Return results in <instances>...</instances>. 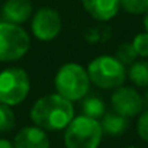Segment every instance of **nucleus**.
I'll list each match as a JSON object with an SVG mask.
<instances>
[{"label":"nucleus","mask_w":148,"mask_h":148,"mask_svg":"<svg viewBox=\"0 0 148 148\" xmlns=\"http://www.w3.org/2000/svg\"><path fill=\"white\" fill-rule=\"evenodd\" d=\"M90 83L102 90H113L126 80V65L115 55L102 54L95 57L86 67Z\"/></svg>","instance_id":"obj_4"},{"label":"nucleus","mask_w":148,"mask_h":148,"mask_svg":"<svg viewBox=\"0 0 148 148\" xmlns=\"http://www.w3.org/2000/svg\"><path fill=\"white\" fill-rule=\"evenodd\" d=\"M74 116H76L74 103L57 92L36 99L29 110L32 123L45 129L47 132L64 131Z\"/></svg>","instance_id":"obj_1"},{"label":"nucleus","mask_w":148,"mask_h":148,"mask_svg":"<svg viewBox=\"0 0 148 148\" xmlns=\"http://www.w3.org/2000/svg\"><path fill=\"white\" fill-rule=\"evenodd\" d=\"M34 6L31 0H6L2 6V18L6 22L23 25L31 21Z\"/></svg>","instance_id":"obj_11"},{"label":"nucleus","mask_w":148,"mask_h":148,"mask_svg":"<svg viewBox=\"0 0 148 148\" xmlns=\"http://www.w3.org/2000/svg\"><path fill=\"white\" fill-rule=\"evenodd\" d=\"M115 57L123 64V65H129L132 64L134 61H136L138 55L132 47L131 42H123L121 44L118 48H116V52H115Z\"/></svg>","instance_id":"obj_17"},{"label":"nucleus","mask_w":148,"mask_h":148,"mask_svg":"<svg viewBox=\"0 0 148 148\" xmlns=\"http://www.w3.org/2000/svg\"><path fill=\"white\" fill-rule=\"evenodd\" d=\"M31 32L35 39L41 42H51L57 39L62 31V18L54 8H39L31 18Z\"/></svg>","instance_id":"obj_7"},{"label":"nucleus","mask_w":148,"mask_h":148,"mask_svg":"<svg viewBox=\"0 0 148 148\" xmlns=\"http://www.w3.org/2000/svg\"><path fill=\"white\" fill-rule=\"evenodd\" d=\"M142 26L145 29V32H148V12L144 13V19H142Z\"/></svg>","instance_id":"obj_21"},{"label":"nucleus","mask_w":148,"mask_h":148,"mask_svg":"<svg viewBox=\"0 0 148 148\" xmlns=\"http://www.w3.org/2000/svg\"><path fill=\"white\" fill-rule=\"evenodd\" d=\"M16 126V116L10 106L0 103V134H9Z\"/></svg>","instance_id":"obj_15"},{"label":"nucleus","mask_w":148,"mask_h":148,"mask_svg":"<svg viewBox=\"0 0 148 148\" xmlns=\"http://www.w3.org/2000/svg\"><path fill=\"white\" fill-rule=\"evenodd\" d=\"M0 148H15L13 142L8 138H0Z\"/></svg>","instance_id":"obj_20"},{"label":"nucleus","mask_w":148,"mask_h":148,"mask_svg":"<svg viewBox=\"0 0 148 148\" xmlns=\"http://www.w3.org/2000/svg\"><path fill=\"white\" fill-rule=\"evenodd\" d=\"M90 79L86 67L79 62L62 64L54 76V87L58 95L74 102H80L90 93Z\"/></svg>","instance_id":"obj_2"},{"label":"nucleus","mask_w":148,"mask_h":148,"mask_svg":"<svg viewBox=\"0 0 148 148\" xmlns=\"http://www.w3.org/2000/svg\"><path fill=\"white\" fill-rule=\"evenodd\" d=\"M89 16L99 22L112 21L121 10L119 0H80Z\"/></svg>","instance_id":"obj_10"},{"label":"nucleus","mask_w":148,"mask_h":148,"mask_svg":"<svg viewBox=\"0 0 148 148\" xmlns=\"http://www.w3.org/2000/svg\"><path fill=\"white\" fill-rule=\"evenodd\" d=\"M136 134L138 136L148 144V109L142 110L138 115V121H136Z\"/></svg>","instance_id":"obj_19"},{"label":"nucleus","mask_w":148,"mask_h":148,"mask_svg":"<svg viewBox=\"0 0 148 148\" xmlns=\"http://www.w3.org/2000/svg\"><path fill=\"white\" fill-rule=\"evenodd\" d=\"M82 112L86 116L93 119H100L106 113V105L102 97L97 95H86L82 99Z\"/></svg>","instance_id":"obj_14"},{"label":"nucleus","mask_w":148,"mask_h":148,"mask_svg":"<svg viewBox=\"0 0 148 148\" xmlns=\"http://www.w3.org/2000/svg\"><path fill=\"white\" fill-rule=\"evenodd\" d=\"M142 102H144V108H147L148 109V89L144 92V95H142Z\"/></svg>","instance_id":"obj_22"},{"label":"nucleus","mask_w":148,"mask_h":148,"mask_svg":"<svg viewBox=\"0 0 148 148\" xmlns=\"http://www.w3.org/2000/svg\"><path fill=\"white\" fill-rule=\"evenodd\" d=\"M110 105L113 112L131 119L138 116L144 110L142 95L132 86H119L112 90Z\"/></svg>","instance_id":"obj_8"},{"label":"nucleus","mask_w":148,"mask_h":148,"mask_svg":"<svg viewBox=\"0 0 148 148\" xmlns=\"http://www.w3.org/2000/svg\"><path fill=\"white\" fill-rule=\"evenodd\" d=\"M103 135L100 121L82 113L65 126L62 142L65 148H99Z\"/></svg>","instance_id":"obj_3"},{"label":"nucleus","mask_w":148,"mask_h":148,"mask_svg":"<svg viewBox=\"0 0 148 148\" xmlns=\"http://www.w3.org/2000/svg\"><path fill=\"white\" fill-rule=\"evenodd\" d=\"M99 121H100L103 134H106L109 136H119L129 126L128 118H125L116 112H106Z\"/></svg>","instance_id":"obj_12"},{"label":"nucleus","mask_w":148,"mask_h":148,"mask_svg":"<svg viewBox=\"0 0 148 148\" xmlns=\"http://www.w3.org/2000/svg\"><path fill=\"white\" fill-rule=\"evenodd\" d=\"M132 47L138 57L148 58V32H139L132 39Z\"/></svg>","instance_id":"obj_18"},{"label":"nucleus","mask_w":148,"mask_h":148,"mask_svg":"<svg viewBox=\"0 0 148 148\" xmlns=\"http://www.w3.org/2000/svg\"><path fill=\"white\" fill-rule=\"evenodd\" d=\"M126 77L135 87L148 89V61L147 58L134 61L126 68Z\"/></svg>","instance_id":"obj_13"},{"label":"nucleus","mask_w":148,"mask_h":148,"mask_svg":"<svg viewBox=\"0 0 148 148\" xmlns=\"http://www.w3.org/2000/svg\"><path fill=\"white\" fill-rule=\"evenodd\" d=\"M31 77L22 67H6L0 71V103L15 108L25 102L31 92Z\"/></svg>","instance_id":"obj_6"},{"label":"nucleus","mask_w":148,"mask_h":148,"mask_svg":"<svg viewBox=\"0 0 148 148\" xmlns=\"http://www.w3.org/2000/svg\"><path fill=\"white\" fill-rule=\"evenodd\" d=\"M121 9L128 15H144L148 12V0H119Z\"/></svg>","instance_id":"obj_16"},{"label":"nucleus","mask_w":148,"mask_h":148,"mask_svg":"<svg viewBox=\"0 0 148 148\" xmlns=\"http://www.w3.org/2000/svg\"><path fill=\"white\" fill-rule=\"evenodd\" d=\"M12 142L15 148H51L48 132L36 125H28L19 129Z\"/></svg>","instance_id":"obj_9"},{"label":"nucleus","mask_w":148,"mask_h":148,"mask_svg":"<svg viewBox=\"0 0 148 148\" xmlns=\"http://www.w3.org/2000/svg\"><path fill=\"white\" fill-rule=\"evenodd\" d=\"M31 49V35L22 25L0 22V62L21 61Z\"/></svg>","instance_id":"obj_5"},{"label":"nucleus","mask_w":148,"mask_h":148,"mask_svg":"<svg viewBox=\"0 0 148 148\" xmlns=\"http://www.w3.org/2000/svg\"><path fill=\"white\" fill-rule=\"evenodd\" d=\"M122 148H138V147H134V145H128V147H122Z\"/></svg>","instance_id":"obj_23"}]
</instances>
